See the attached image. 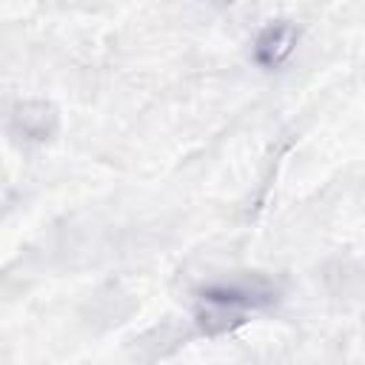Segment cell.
<instances>
[{"instance_id": "obj_2", "label": "cell", "mask_w": 365, "mask_h": 365, "mask_svg": "<svg viewBox=\"0 0 365 365\" xmlns=\"http://www.w3.org/2000/svg\"><path fill=\"white\" fill-rule=\"evenodd\" d=\"M297 43V31L291 26H271L257 40V60L262 66H279Z\"/></svg>"}, {"instance_id": "obj_1", "label": "cell", "mask_w": 365, "mask_h": 365, "mask_svg": "<svg viewBox=\"0 0 365 365\" xmlns=\"http://www.w3.org/2000/svg\"><path fill=\"white\" fill-rule=\"evenodd\" d=\"M257 297H265L254 288H240V285H217L202 294V311L200 319L208 328L211 322H220L217 328H228L231 322H240V317L257 305Z\"/></svg>"}]
</instances>
